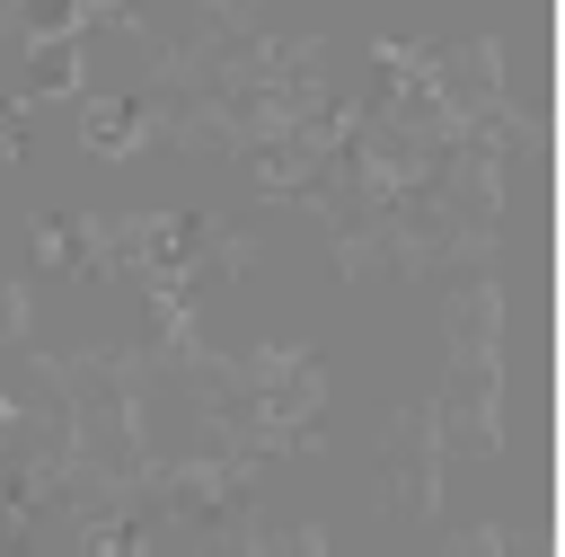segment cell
Instances as JSON below:
<instances>
[{
  "instance_id": "1",
  "label": "cell",
  "mask_w": 565,
  "mask_h": 557,
  "mask_svg": "<svg viewBox=\"0 0 565 557\" xmlns=\"http://www.w3.org/2000/svg\"><path fill=\"white\" fill-rule=\"evenodd\" d=\"M132 495H141L150 522L230 530V522L256 513V460H238V451H185V460H159V451H150V469H141Z\"/></svg>"
},
{
  "instance_id": "2",
  "label": "cell",
  "mask_w": 565,
  "mask_h": 557,
  "mask_svg": "<svg viewBox=\"0 0 565 557\" xmlns=\"http://www.w3.org/2000/svg\"><path fill=\"white\" fill-rule=\"evenodd\" d=\"M441 433H433V398H397V416L380 424V495L397 522H441Z\"/></svg>"
},
{
  "instance_id": "3",
  "label": "cell",
  "mask_w": 565,
  "mask_h": 557,
  "mask_svg": "<svg viewBox=\"0 0 565 557\" xmlns=\"http://www.w3.org/2000/svg\"><path fill=\"white\" fill-rule=\"evenodd\" d=\"M79 141H88V159H141L150 150V106L79 88Z\"/></svg>"
},
{
  "instance_id": "4",
  "label": "cell",
  "mask_w": 565,
  "mask_h": 557,
  "mask_svg": "<svg viewBox=\"0 0 565 557\" xmlns=\"http://www.w3.org/2000/svg\"><path fill=\"white\" fill-rule=\"evenodd\" d=\"M256 265H265V239H256V230H221V221H212V239H203V256L185 265V283H194V292H212V283H247Z\"/></svg>"
},
{
  "instance_id": "5",
  "label": "cell",
  "mask_w": 565,
  "mask_h": 557,
  "mask_svg": "<svg viewBox=\"0 0 565 557\" xmlns=\"http://www.w3.org/2000/svg\"><path fill=\"white\" fill-rule=\"evenodd\" d=\"M441 557H547V530L539 522H468V530H450Z\"/></svg>"
},
{
  "instance_id": "6",
  "label": "cell",
  "mask_w": 565,
  "mask_h": 557,
  "mask_svg": "<svg viewBox=\"0 0 565 557\" xmlns=\"http://www.w3.org/2000/svg\"><path fill=\"white\" fill-rule=\"evenodd\" d=\"M26 256H35V274H88V248H79L71 212H35L26 221Z\"/></svg>"
},
{
  "instance_id": "7",
  "label": "cell",
  "mask_w": 565,
  "mask_h": 557,
  "mask_svg": "<svg viewBox=\"0 0 565 557\" xmlns=\"http://www.w3.org/2000/svg\"><path fill=\"white\" fill-rule=\"evenodd\" d=\"M150 530L141 513H79V557H150Z\"/></svg>"
},
{
  "instance_id": "8",
  "label": "cell",
  "mask_w": 565,
  "mask_h": 557,
  "mask_svg": "<svg viewBox=\"0 0 565 557\" xmlns=\"http://www.w3.org/2000/svg\"><path fill=\"white\" fill-rule=\"evenodd\" d=\"M300 371H318V345H247L238 354V389H291Z\"/></svg>"
},
{
  "instance_id": "9",
  "label": "cell",
  "mask_w": 565,
  "mask_h": 557,
  "mask_svg": "<svg viewBox=\"0 0 565 557\" xmlns=\"http://www.w3.org/2000/svg\"><path fill=\"white\" fill-rule=\"evenodd\" d=\"M9 27H18V44H26L35 62L79 35V27H71V0H9Z\"/></svg>"
},
{
  "instance_id": "10",
  "label": "cell",
  "mask_w": 565,
  "mask_h": 557,
  "mask_svg": "<svg viewBox=\"0 0 565 557\" xmlns=\"http://www.w3.org/2000/svg\"><path fill=\"white\" fill-rule=\"evenodd\" d=\"M265 18H256V0H194V35H221V44H247Z\"/></svg>"
},
{
  "instance_id": "11",
  "label": "cell",
  "mask_w": 565,
  "mask_h": 557,
  "mask_svg": "<svg viewBox=\"0 0 565 557\" xmlns=\"http://www.w3.org/2000/svg\"><path fill=\"white\" fill-rule=\"evenodd\" d=\"M0 345H9V354L35 345V292H26V283H0Z\"/></svg>"
},
{
  "instance_id": "12",
  "label": "cell",
  "mask_w": 565,
  "mask_h": 557,
  "mask_svg": "<svg viewBox=\"0 0 565 557\" xmlns=\"http://www.w3.org/2000/svg\"><path fill=\"white\" fill-rule=\"evenodd\" d=\"M26 133H35V97H0V159L9 168L26 159Z\"/></svg>"
},
{
  "instance_id": "13",
  "label": "cell",
  "mask_w": 565,
  "mask_h": 557,
  "mask_svg": "<svg viewBox=\"0 0 565 557\" xmlns=\"http://www.w3.org/2000/svg\"><path fill=\"white\" fill-rule=\"evenodd\" d=\"M282 557H327V530H318V522H291V530H282Z\"/></svg>"
}]
</instances>
